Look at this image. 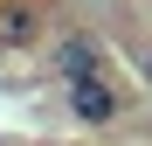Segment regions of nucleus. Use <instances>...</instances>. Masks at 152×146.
Segmentation results:
<instances>
[{
  "instance_id": "7ed1b4c3",
  "label": "nucleus",
  "mask_w": 152,
  "mask_h": 146,
  "mask_svg": "<svg viewBox=\"0 0 152 146\" xmlns=\"http://www.w3.org/2000/svg\"><path fill=\"white\" fill-rule=\"evenodd\" d=\"M69 118H76V125H111V118H118V84L111 77H83V84H69Z\"/></svg>"
},
{
  "instance_id": "20e7f679",
  "label": "nucleus",
  "mask_w": 152,
  "mask_h": 146,
  "mask_svg": "<svg viewBox=\"0 0 152 146\" xmlns=\"http://www.w3.org/2000/svg\"><path fill=\"white\" fill-rule=\"evenodd\" d=\"M145 84H152V56H145Z\"/></svg>"
},
{
  "instance_id": "f03ea898",
  "label": "nucleus",
  "mask_w": 152,
  "mask_h": 146,
  "mask_svg": "<svg viewBox=\"0 0 152 146\" xmlns=\"http://www.w3.org/2000/svg\"><path fill=\"white\" fill-rule=\"evenodd\" d=\"M48 35V14L35 0H0V56H28Z\"/></svg>"
},
{
  "instance_id": "f257e3e1",
  "label": "nucleus",
  "mask_w": 152,
  "mask_h": 146,
  "mask_svg": "<svg viewBox=\"0 0 152 146\" xmlns=\"http://www.w3.org/2000/svg\"><path fill=\"white\" fill-rule=\"evenodd\" d=\"M48 77H62V90L83 84V77H104V42L83 35V28L56 35V42H48Z\"/></svg>"
}]
</instances>
